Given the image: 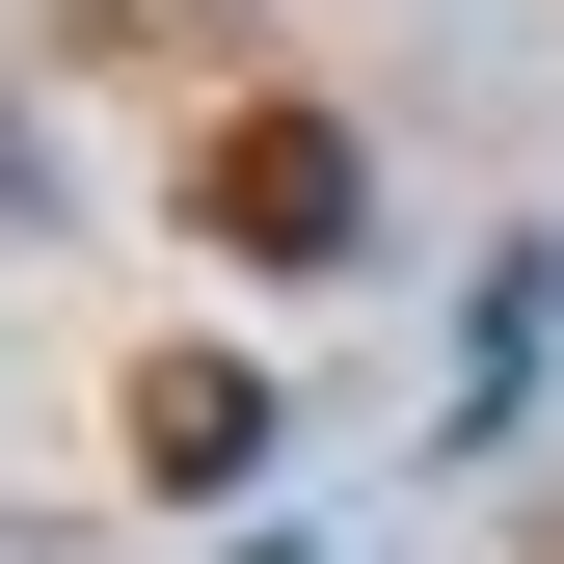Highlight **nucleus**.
Masks as SVG:
<instances>
[{
  "label": "nucleus",
  "instance_id": "f03ea898",
  "mask_svg": "<svg viewBox=\"0 0 564 564\" xmlns=\"http://www.w3.org/2000/svg\"><path fill=\"white\" fill-rule=\"evenodd\" d=\"M242 457H269V377H242V349H162V377H134V484H188V511H216Z\"/></svg>",
  "mask_w": 564,
  "mask_h": 564
},
{
  "label": "nucleus",
  "instance_id": "f257e3e1",
  "mask_svg": "<svg viewBox=\"0 0 564 564\" xmlns=\"http://www.w3.org/2000/svg\"><path fill=\"white\" fill-rule=\"evenodd\" d=\"M188 216H216L242 269H349V216H377V162H349L323 108H216V162H188Z\"/></svg>",
  "mask_w": 564,
  "mask_h": 564
}]
</instances>
